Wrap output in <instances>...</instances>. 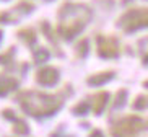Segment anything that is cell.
<instances>
[{
	"instance_id": "1",
	"label": "cell",
	"mask_w": 148,
	"mask_h": 137,
	"mask_svg": "<svg viewBox=\"0 0 148 137\" xmlns=\"http://www.w3.org/2000/svg\"><path fill=\"white\" fill-rule=\"evenodd\" d=\"M122 25L127 28V31L148 25V10H135L132 13L125 15V18L122 20Z\"/></svg>"
},
{
	"instance_id": "2",
	"label": "cell",
	"mask_w": 148,
	"mask_h": 137,
	"mask_svg": "<svg viewBox=\"0 0 148 137\" xmlns=\"http://www.w3.org/2000/svg\"><path fill=\"white\" fill-rule=\"evenodd\" d=\"M140 127H142V121L140 119H137V118L125 119L114 129V134H116V137H132Z\"/></svg>"
},
{
	"instance_id": "3",
	"label": "cell",
	"mask_w": 148,
	"mask_h": 137,
	"mask_svg": "<svg viewBox=\"0 0 148 137\" xmlns=\"http://www.w3.org/2000/svg\"><path fill=\"white\" fill-rule=\"evenodd\" d=\"M99 52L103 56H114L117 52V46L112 39H99Z\"/></svg>"
},
{
	"instance_id": "4",
	"label": "cell",
	"mask_w": 148,
	"mask_h": 137,
	"mask_svg": "<svg viewBox=\"0 0 148 137\" xmlns=\"http://www.w3.org/2000/svg\"><path fill=\"white\" fill-rule=\"evenodd\" d=\"M39 80H41V83H52L54 80H56L57 74L54 69H44V70L39 72Z\"/></svg>"
},
{
	"instance_id": "5",
	"label": "cell",
	"mask_w": 148,
	"mask_h": 137,
	"mask_svg": "<svg viewBox=\"0 0 148 137\" xmlns=\"http://www.w3.org/2000/svg\"><path fill=\"white\" fill-rule=\"evenodd\" d=\"M108 100V95L106 93H99L98 96L95 98V103H93V106H95L96 113H99L101 109H103V106H104V101Z\"/></svg>"
}]
</instances>
